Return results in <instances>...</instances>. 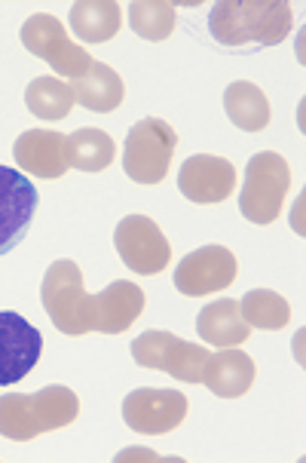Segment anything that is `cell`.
<instances>
[{"instance_id": "obj_1", "label": "cell", "mask_w": 306, "mask_h": 463, "mask_svg": "<svg viewBox=\"0 0 306 463\" xmlns=\"http://www.w3.org/2000/svg\"><path fill=\"white\" fill-rule=\"evenodd\" d=\"M43 310L50 313L52 326L70 337L77 335H123L135 326L144 310V292L135 282L116 279L105 292L86 295L83 273L74 261L50 264L41 288Z\"/></svg>"}, {"instance_id": "obj_2", "label": "cell", "mask_w": 306, "mask_h": 463, "mask_svg": "<svg viewBox=\"0 0 306 463\" xmlns=\"http://www.w3.org/2000/svg\"><path fill=\"white\" fill-rule=\"evenodd\" d=\"M292 25L294 13L285 0H221L209 13V31L221 46H276Z\"/></svg>"}, {"instance_id": "obj_3", "label": "cell", "mask_w": 306, "mask_h": 463, "mask_svg": "<svg viewBox=\"0 0 306 463\" xmlns=\"http://www.w3.org/2000/svg\"><path fill=\"white\" fill-rule=\"evenodd\" d=\"M80 414V399L74 390L52 383L41 393H6L0 396V436L13 442H31V439L65 430Z\"/></svg>"}, {"instance_id": "obj_4", "label": "cell", "mask_w": 306, "mask_h": 463, "mask_svg": "<svg viewBox=\"0 0 306 463\" xmlns=\"http://www.w3.org/2000/svg\"><path fill=\"white\" fill-rule=\"evenodd\" d=\"M178 132L162 117H144L125 136L123 169L135 184H160L169 175Z\"/></svg>"}, {"instance_id": "obj_5", "label": "cell", "mask_w": 306, "mask_h": 463, "mask_svg": "<svg viewBox=\"0 0 306 463\" xmlns=\"http://www.w3.org/2000/svg\"><path fill=\"white\" fill-rule=\"evenodd\" d=\"M292 187V169L279 154L261 151L248 160L246 184L239 194V212L251 224H273Z\"/></svg>"}, {"instance_id": "obj_6", "label": "cell", "mask_w": 306, "mask_h": 463, "mask_svg": "<svg viewBox=\"0 0 306 463\" xmlns=\"http://www.w3.org/2000/svg\"><path fill=\"white\" fill-rule=\"evenodd\" d=\"M22 43H25V50L31 56L50 61L61 77H68V80H80L86 71L92 68V61H96L83 46H77L70 41L65 25L50 13L31 15L25 25H22Z\"/></svg>"}, {"instance_id": "obj_7", "label": "cell", "mask_w": 306, "mask_h": 463, "mask_svg": "<svg viewBox=\"0 0 306 463\" xmlns=\"http://www.w3.org/2000/svg\"><path fill=\"white\" fill-rule=\"evenodd\" d=\"M132 356L141 368H156V372L172 374L175 381L199 383L209 350L172 332H144L132 341Z\"/></svg>"}, {"instance_id": "obj_8", "label": "cell", "mask_w": 306, "mask_h": 463, "mask_svg": "<svg viewBox=\"0 0 306 463\" xmlns=\"http://www.w3.org/2000/svg\"><path fill=\"white\" fill-rule=\"evenodd\" d=\"M114 242L125 267L141 273V277H156V273L166 270L172 261V246H169L166 233L160 231V224L144 215L123 218V222L116 224Z\"/></svg>"}, {"instance_id": "obj_9", "label": "cell", "mask_w": 306, "mask_h": 463, "mask_svg": "<svg viewBox=\"0 0 306 463\" xmlns=\"http://www.w3.org/2000/svg\"><path fill=\"white\" fill-rule=\"evenodd\" d=\"M187 418V396L178 390L141 387L123 399V420L144 436H162L178 430Z\"/></svg>"}, {"instance_id": "obj_10", "label": "cell", "mask_w": 306, "mask_h": 463, "mask_svg": "<svg viewBox=\"0 0 306 463\" xmlns=\"http://www.w3.org/2000/svg\"><path fill=\"white\" fill-rule=\"evenodd\" d=\"M37 203V187L28 182L25 172L0 166V255L13 252L25 240Z\"/></svg>"}, {"instance_id": "obj_11", "label": "cell", "mask_w": 306, "mask_h": 463, "mask_svg": "<svg viewBox=\"0 0 306 463\" xmlns=\"http://www.w3.org/2000/svg\"><path fill=\"white\" fill-rule=\"evenodd\" d=\"M239 273L236 255L224 246H202L178 264L175 288L187 298H202L233 286Z\"/></svg>"}, {"instance_id": "obj_12", "label": "cell", "mask_w": 306, "mask_h": 463, "mask_svg": "<svg viewBox=\"0 0 306 463\" xmlns=\"http://www.w3.org/2000/svg\"><path fill=\"white\" fill-rule=\"evenodd\" d=\"M43 337L19 313H0V387L22 381L37 365Z\"/></svg>"}, {"instance_id": "obj_13", "label": "cell", "mask_w": 306, "mask_h": 463, "mask_svg": "<svg viewBox=\"0 0 306 463\" xmlns=\"http://www.w3.org/2000/svg\"><path fill=\"white\" fill-rule=\"evenodd\" d=\"M178 187L190 203H224L236 191V166L215 154H193L178 172Z\"/></svg>"}, {"instance_id": "obj_14", "label": "cell", "mask_w": 306, "mask_h": 463, "mask_svg": "<svg viewBox=\"0 0 306 463\" xmlns=\"http://www.w3.org/2000/svg\"><path fill=\"white\" fill-rule=\"evenodd\" d=\"M13 156L22 172H31L37 178H61L70 169L68 163V136L52 129H28L15 138Z\"/></svg>"}, {"instance_id": "obj_15", "label": "cell", "mask_w": 306, "mask_h": 463, "mask_svg": "<svg viewBox=\"0 0 306 463\" xmlns=\"http://www.w3.org/2000/svg\"><path fill=\"white\" fill-rule=\"evenodd\" d=\"M255 374H257V368L248 353H242L236 347H230V350L221 347V353H209L206 365H202L199 383H206L211 393L221 399H239L251 390Z\"/></svg>"}, {"instance_id": "obj_16", "label": "cell", "mask_w": 306, "mask_h": 463, "mask_svg": "<svg viewBox=\"0 0 306 463\" xmlns=\"http://www.w3.org/2000/svg\"><path fill=\"white\" fill-rule=\"evenodd\" d=\"M196 332L211 347H239L251 337V326L242 319L239 301L233 298H221V301H211L199 310L196 317Z\"/></svg>"}, {"instance_id": "obj_17", "label": "cell", "mask_w": 306, "mask_h": 463, "mask_svg": "<svg viewBox=\"0 0 306 463\" xmlns=\"http://www.w3.org/2000/svg\"><path fill=\"white\" fill-rule=\"evenodd\" d=\"M74 90V101H80L83 108L96 114H111L123 105L125 99V83L111 65L105 61H92V68L86 71L80 80H70Z\"/></svg>"}, {"instance_id": "obj_18", "label": "cell", "mask_w": 306, "mask_h": 463, "mask_svg": "<svg viewBox=\"0 0 306 463\" xmlns=\"http://www.w3.org/2000/svg\"><path fill=\"white\" fill-rule=\"evenodd\" d=\"M224 108H227V117L233 120V127H239L242 132H264L273 120L270 99L264 96L261 86H255L248 80H236L227 86Z\"/></svg>"}, {"instance_id": "obj_19", "label": "cell", "mask_w": 306, "mask_h": 463, "mask_svg": "<svg viewBox=\"0 0 306 463\" xmlns=\"http://www.w3.org/2000/svg\"><path fill=\"white\" fill-rule=\"evenodd\" d=\"M123 10L114 0H80L70 6V28L86 43H107L116 37Z\"/></svg>"}, {"instance_id": "obj_20", "label": "cell", "mask_w": 306, "mask_h": 463, "mask_svg": "<svg viewBox=\"0 0 306 463\" xmlns=\"http://www.w3.org/2000/svg\"><path fill=\"white\" fill-rule=\"evenodd\" d=\"M116 145L105 129H77L68 136V163L80 172H105L114 163Z\"/></svg>"}, {"instance_id": "obj_21", "label": "cell", "mask_w": 306, "mask_h": 463, "mask_svg": "<svg viewBox=\"0 0 306 463\" xmlns=\"http://www.w3.org/2000/svg\"><path fill=\"white\" fill-rule=\"evenodd\" d=\"M25 105L34 117H41L46 123H59L65 120L74 108V90L65 80H56V77H37L31 80L25 90Z\"/></svg>"}, {"instance_id": "obj_22", "label": "cell", "mask_w": 306, "mask_h": 463, "mask_svg": "<svg viewBox=\"0 0 306 463\" xmlns=\"http://www.w3.org/2000/svg\"><path fill=\"white\" fill-rule=\"evenodd\" d=\"M242 319L255 328H266V332H276L292 323V304L282 295L270 292V288H255L239 301Z\"/></svg>"}, {"instance_id": "obj_23", "label": "cell", "mask_w": 306, "mask_h": 463, "mask_svg": "<svg viewBox=\"0 0 306 463\" xmlns=\"http://www.w3.org/2000/svg\"><path fill=\"white\" fill-rule=\"evenodd\" d=\"M129 25L144 41H169L175 31V4L166 0H135L129 6Z\"/></svg>"}]
</instances>
